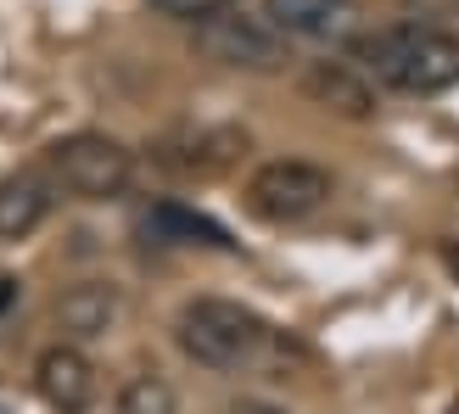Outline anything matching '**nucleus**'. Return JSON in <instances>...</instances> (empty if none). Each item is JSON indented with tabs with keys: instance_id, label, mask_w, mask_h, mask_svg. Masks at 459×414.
Wrapping results in <instances>:
<instances>
[{
	"instance_id": "f257e3e1",
	"label": "nucleus",
	"mask_w": 459,
	"mask_h": 414,
	"mask_svg": "<svg viewBox=\"0 0 459 414\" xmlns=\"http://www.w3.org/2000/svg\"><path fill=\"white\" fill-rule=\"evenodd\" d=\"M353 62L393 96H443L459 84V34L437 22H386L376 34H353Z\"/></svg>"
},
{
	"instance_id": "f03ea898",
	"label": "nucleus",
	"mask_w": 459,
	"mask_h": 414,
	"mask_svg": "<svg viewBox=\"0 0 459 414\" xmlns=\"http://www.w3.org/2000/svg\"><path fill=\"white\" fill-rule=\"evenodd\" d=\"M174 341L202 370L241 375V370H258L269 358L274 325L264 314H252L247 303H230V297H191L174 319Z\"/></svg>"
},
{
	"instance_id": "7ed1b4c3",
	"label": "nucleus",
	"mask_w": 459,
	"mask_h": 414,
	"mask_svg": "<svg viewBox=\"0 0 459 414\" xmlns=\"http://www.w3.org/2000/svg\"><path fill=\"white\" fill-rule=\"evenodd\" d=\"M45 179L79 202H112L134 179V151L124 141H112V134L84 129V134H67V141H56L45 151Z\"/></svg>"
},
{
	"instance_id": "20e7f679",
	"label": "nucleus",
	"mask_w": 459,
	"mask_h": 414,
	"mask_svg": "<svg viewBox=\"0 0 459 414\" xmlns=\"http://www.w3.org/2000/svg\"><path fill=\"white\" fill-rule=\"evenodd\" d=\"M191 45L208 62L236 67V73H281L286 67V34L269 17H247L236 6L191 22Z\"/></svg>"
},
{
	"instance_id": "39448f33",
	"label": "nucleus",
	"mask_w": 459,
	"mask_h": 414,
	"mask_svg": "<svg viewBox=\"0 0 459 414\" xmlns=\"http://www.w3.org/2000/svg\"><path fill=\"white\" fill-rule=\"evenodd\" d=\"M331 196H336V179L319 163H303V157H274L247 179V213L264 224H303Z\"/></svg>"
},
{
	"instance_id": "423d86ee",
	"label": "nucleus",
	"mask_w": 459,
	"mask_h": 414,
	"mask_svg": "<svg viewBox=\"0 0 459 414\" xmlns=\"http://www.w3.org/2000/svg\"><path fill=\"white\" fill-rule=\"evenodd\" d=\"M247 134L236 124H179L152 146V157L179 179H219L241 163Z\"/></svg>"
},
{
	"instance_id": "0eeeda50",
	"label": "nucleus",
	"mask_w": 459,
	"mask_h": 414,
	"mask_svg": "<svg viewBox=\"0 0 459 414\" xmlns=\"http://www.w3.org/2000/svg\"><path fill=\"white\" fill-rule=\"evenodd\" d=\"M264 17L286 39L303 45H348L364 22L359 0H264Z\"/></svg>"
},
{
	"instance_id": "6e6552de",
	"label": "nucleus",
	"mask_w": 459,
	"mask_h": 414,
	"mask_svg": "<svg viewBox=\"0 0 459 414\" xmlns=\"http://www.w3.org/2000/svg\"><path fill=\"white\" fill-rule=\"evenodd\" d=\"M34 392L56 414H84L96 403L101 381H96V364H90V353L79 341H56V348H45L39 364H34Z\"/></svg>"
},
{
	"instance_id": "1a4fd4ad",
	"label": "nucleus",
	"mask_w": 459,
	"mask_h": 414,
	"mask_svg": "<svg viewBox=\"0 0 459 414\" xmlns=\"http://www.w3.org/2000/svg\"><path fill=\"white\" fill-rule=\"evenodd\" d=\"M303 96L319 101L325 112H336V118H353L364 124L376 112V79L364 73L359 62H308V73H303Z\"/></svg>"
},
{
	"instance_id": "9d476101",
	"label": "nucleus",
	"mask_w": 459,
	"mask_h": 414,
	"mask_svg": "<svg viewBox=\"0 0 459 414\" xmlns=\"http://www.w3.org/2000/svg\"><path fill=\"white\" fill-rule=\"evenodd\" d=\"M118 314H124V291L112 286V280H79V286H67L56 297V308H51L56 331L67 341H96V336H107L112 325H118Z\"/></svg>"
},
{
	"instance_id": "9b49d317",
	"label": "nucleus",
	"mask_w": 459,
	"mask_h": 414,
	"mask_svg": "<svg viewBox=\"0 0 459 414\" xmlns=\"http://www.w3.org/2000/svg\"><path fill=\"white\" fill-rule=\"evenodd\" d=\"M51 179L39 174H12L0 179V241H22L51 219Z\"/></svg>"
},
{
	"instance_id": "f8f14e48",
	"label": "nucleus",
	"mask_w": 459,
	"mask_h": 414,
	"mask_svg": "<svg viewBox=\"0 0 459 414\" xmlns=\"http://www.w3.org/2000/svg\"><path fill=\"white\" fill-rule=\"evenodd\" d=\"M141 236L157 241V246H219V252L236 246L213 219H202V213H191V207H179V202L152 207V213L141 219Z\"/></svg>"
},
{
	"instance_id": "ddd939ff",
	"label": "nucleus",
	"mask_w": 459,
	"mask_h": 414,
	"mask_svg": "<svg viewBox=\"0 0 459 414\" xmlns=\"http://www.w3.org/2000/svg\"><path fill=\"white\" fill-rule=\"evenodd\" d=\"M118 414H179V392L169 375L141 370L118 386Z\"/></svg>"
},
{
	"instance_id": "4468645a",
	"label": "nucleus",
	"mask_w": 459,
	"mask_h": 414,
	"mask_svg": "<svg viewBox=\"0 0 459 414\" xmlns=\"http://www.w3.org/2000/svg\"><path fill=\"white\" fill-rule=\"evenodd\" d=\"M163 17H174V22H202V17H213V12H224V6H236V0H152Z\"/></svg>"
},
{
	"instance_id": "2eb2a0df",
	"label": "nucleus",
	"mask_w": 459,
	"mask_h": 414,
	"mask_svg": "<svg viewBox=\"0 0 459 414\" xmlns=\"http://www.w3.org/2000/svg\"><path fill=\"white\" fill-rule=\"evenodd\" d=\"M437 258H443V269H448V274H454V280H459V236L437 246Z\"/></svg>"
},
{
	"instance_id": "dca6fc26",
	"label": "nucleus",
	"mask_w": 459,
	"mask_h": 414,
	"mask_svg": "<svg viewBox=\"0 0 459 414\" xmlns=\"http://www.w3.org/2000/svg\"><path fill=\"white\" fill-rule=\"evenodd\" d=\"M224 414H286V409H274V403H258V398H247L236 409H224Z\"/></svg>"
},
{
	"instance_id": "f3484780",
	"label": "nucleus",
	"mask_w": 459,
	"mask_h": 414,
	"mask_svg": "<svg viewBox=\"0 0 459 414\" xmlns=\"http://www.w3.org/2000/svg\"><path fill=\"white\" fill-rule=\"evenodd\" d=\"M12 297H17V280H0V308H6Z\"/></svg>"
},
{
	"instance_id": "a211bd4d",
	"label": "nucleus",
	"mask_w": 459,
	"mask_h": 414,
	"mask_svg": "<svg viewBox=\"0 0 459 414\" xmlns=\"http://www.w3.org/2000/svg\"><path fill=\"white\" fill-rule=\"evenodd\" d=\"M448 414H459V403H454V409H448Z\"/></svg>"
}]
</instances>
